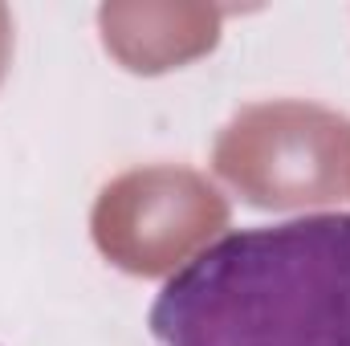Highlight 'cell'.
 Here are the masks:
<instances>
[{
    "label": "cell",
    "instance_id": "obj_1",
    "mask_svg": "<svg viewBox=\"0 0 350 346\" xmlns=\"http://www.w3.org/2000/svg\"><path fill=\"white\" fill-rule=\"evenodd\" d=\"M159 346H350V212L241 228L151 306Z\"/></svg>",
    "mask_w": 350,
    "mask_h": 346
},
{
    "label": "cell",
    "instance_id": "obj_3",
    "mask_svg": "<svg viewBox=\"0 0 350 346\" xmlns=\"http://www.w3.org/2000/svg\"><path fill=\"white\" fill-rule=\"evenodd\" d=\"M228 228V200L208 175L151 163L110 179L90 212L98 253L135 277H167Z\"/></svg>",
    "mask_w": 350,
    "mask_h": 346
},
{
    "label": "cell",
    "instance_id": "obj_4",
    "mask_svg": "<svg viewBox=\"0 0 350 346\" xmlns=\"http://www.w3.org/2000/svg\"><path fill=\"white\" fill-rule=\"evenodd\" d=\"M224 8L216 4H102L98 29L106 53L131 74L179 70L220 41Z\"/></svg>",
    "mask_w": 350,
    "mask_h": 346
},
{
    "label": "cell",
    "instance_id": "obj_5",
    "mask_svg": "<svg viewBox=\"0 0 350 346\" xmlns=\"http://www.w3.org/2000/svg\"><path fill=\"white\" fill-rule=\"evenodd\" d=\"M8 57H12V16H8V8L0 4V82H4V74H8Z\"/></svg>",
    "mask_w": 350,
    "mask_h": 346
},
{
    "label": "cell",
    "instance_id": "obj_2",
    "mask_svg": "<svg viewBox=\"0 0 350 346\" xmlns=\"http://www.w3.org/2000/svg\"><path fill=\"white\" fill-rule=\"evenodd\" d=\"M216 175L253 208H322L350 196V118L314 102L241 106L212 147Z\"/></svg>",
    "mask_w": 350,
    "mask_h": 346
}]
</instances>
